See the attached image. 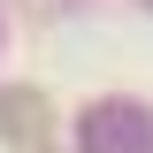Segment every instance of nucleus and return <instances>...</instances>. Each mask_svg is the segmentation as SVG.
I'll return each instance as SVG.
<instances>
[{
	"label": "nucleus",
	"instance_id": "2",
	"mask_svg": "<svg viewBox=\"0 0 153 153\" xmlns=\"http://www.w3.org/2000/svg\"><path fill=\"white\" fill-rule=\"evenodd\" d=\"M84 138H92V153H146L138 146V123L123 107H92L84 115Z\"/></svg>",
	"mask_w": 153,
	"mask_h": 153
},
{
	"label": "nucleus",
	"instance_id": "1",
	"mask_svg": "<svg viewBox=\"0 0 153 153\" xmlns=\"http://www.w3.org/2000/svg\"><path fill=\"white\" fill-rule=\"evenodd\" d=\"M16 138H46V100L38 92H0V146Z\"/></svg>",
	"mask_w": 153,
	"mask_h": 153
}]
</instances>
